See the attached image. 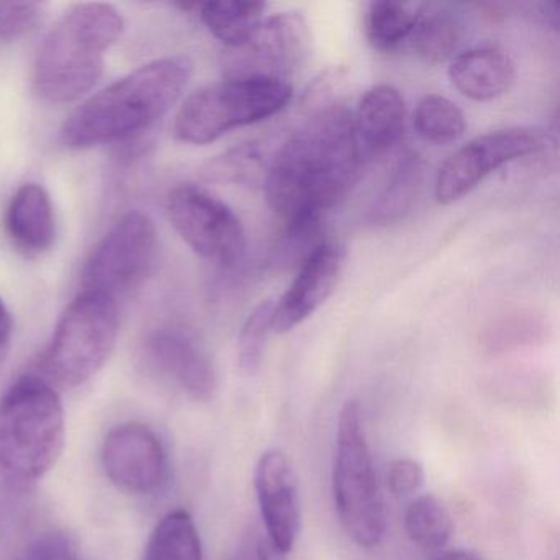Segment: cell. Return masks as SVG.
Wrapping results in <instances>:
<instances>
[{"label":"cell","mask_w":560,"mask_h":560,"mask_svg":"<svg viewBox=\"0 0 560 560\" xmlns=\"http://www.w3.org/2000/svg\"><path fill=\"white\" fill-rule=\"evenodd\" d=\"M363 156L352 114L332 106L307 119L265 170V199L287 225L320 224L355 185Z\"/></svg>","instance_id":"1"},{"label":"cell","mask_w":560,"mask_h":560,"mask_svg":"<svg viewBox=\"0 0 560 560\" xmlns=\"http://www.w3.org/2000/svg\"><path fill=\"white\" fill-rule=\"evenodd\" d=\"M192 63L170 57L137 68L84 101L63 124L68 149L84 150L129 139L172 110L191 80Z\"/></svg>","instance_id":"2"},{"label":"cell","mask_w":560,"mask_h":560,"mask_svg":"<svg viewBox=\"0 0 560 560\" xmlns=\"http://www.w3.org/2000/svg\"><path fill=\"white\" fill-rule=\"evenodd\" d=\"M126 22L114 5L83 2L68 9L47 32L34 65V84L48 103L81 100L101 80L106 55Z\"/></svg>","instance_id":"3"},{"label":"cell","mask_w":560,"mask_h":560,"mask_svg":"<svg viewBox=\"0 0 560 560\" xmlns=\"http://www.w3.org/2000/svg\"><path fill=\"white\" fill-rule=\"evenodd\" d=\"M65 447V409L57 389L21 376L0 398V468L19 481L48 474Z\"/></svg>","instance_id":"4"},{"label":"cell","mask_w":560,"mask_h":560,"mask_svg":"<svg viewBox=\"0 0 560 560\" xmlns=\"http://www.w3.org/2000/svg\"><path fill=\"white\" fill-rule=\"evenodd\" d=\"M332 493L350 539L362 549L380 546L386 533L385 504L363 429L362 409L353 399L342 406L337 422Z\"/></svg>","instance_id":"5"},{"label":"cell","mask_w":560,"mask_h":560,"mask_svg":"<svg viewBox=\"0 0 560 560\" xmlns=\"http://www.w3.org/2000/svg\"><path fill=\"white\" fill-rule=\"evenodd\" d=\"M119 310L114 298L83 291L65 310L42 359L51 386L77 388L90 382L109 360L119 337Z\"/></svg>","instance_id":"6"},{"label":"cell","mask_w":560,"mask_h":560,"mask_svg":"<svg viewBox=\"0 0 560 560\" xmlns=\"http://www.w3.org/2000/svg\"><path fill=\"white\" fill-rule=\"evenodd\" d=\"M287 81L228 78L196 91L179 109L175 133L182 142L208 145L238 127L277 116L290 104Z\"/></svg>","instance_id":"7"},{"label":"cell","mask_w":560,"mask_h":560,"mask_svg":"<svg viewBox=\"0 0 560 560\" xmlns=\"http://www.w3.org/2000/svg\"><path fill=\"white\" fill-rule=\"evenodd\" d=\"M159 252L155 224L143 212L122 215L91 250L83 268L84 291L116 300L139 287L152 270Z\"/></svg>","instance_id":"8"},{"label":"cell","mask_w":560,"mask_h":560,"mask_svg":"<svg viewBox=\"0 0 560 560\" xmlns=\"http://www.w3.org/2000/svg\"><path fill=\"white\" fill-rule=\"evenodd\" d=\"M166 215L179 237L202 260L231 268L244 257L245 232L235 212L199 186H176L166 198Z\"/></svg>","instance_id":"9"},{"label":"cell","mask_w":560,"mask_h":560,"mask_svg":"<svg viewBox=\"0 0 560 560\" xmlns=\"http://www.w3.org/2000/svg\"><path fill=\"white\" fill-rule=\"evenodd\" d=\"M546 145V136L529 127H513L477 137L458 149L439 170L435 199L439 205H454L501 166L536 155Z\"/></svg>","instance_id":"10"},{"label":"cell","mask_w":560,"mask_h":560,"mask_svg":"<svg viewBox=\"0 0 560 560\" xmlns=\"http://www.w3.org/2000/svg\"><path fill=\"white\" fill-rule=\"evenodd\" d=\"M311 34L303 15L294 12L264 19L241 47L225 54L228 78L287 81L310 55Z\"/></svg>","instance_id":"11"},{"label":"cell","mask_w":560,"mask_h":560,"mask_svg":"<svg viewBox=\"0 0 560 560\" xmlns=\"http://www.w3.org/2000/svg\"><path fill=\"white\" fill-rule=\"evenodd\" d=\"M103 467L119 490L140 497L159 491L168 470L159 435L140 422H126L107 434Z\"/></svg>","instance_id":"12"},{"label":"cell","mask_w":560,"mask_h":560,"mask_svg":"<svg viewBox=\"0 0 560 560\" xmlns=\"http://www.w3.org/2000/svg\"><path fill=\"white\" fill-rule=\"evenodd\" d=\"M267 542L287 557L296 544L301 527L296 475L280 448H268L258 458L254 475Z\"/></svg>","instance_id":"13"},{"label":"cell","mask_w":560,"mask_h":560,"mask_svg":"<svg viewBox=\"0 0 560 560\" xmlns=\"http://www.w3.org/2000/svg\"><path fill=\"white\" fill-rule=\"evenodd\" d=\"M143 359L155 375L172 382L196 401H209L218 386L214 363L188 334L172 327L152 330L143 342Z\"/></svg>","instance_id":"14"},{"label":"cell","mask_w":560,"mask_h":560,"mask_svg":"<svg viewBox=\"0 0 560 560\" xmlns=\"http://www.w3.org/2000/svg\"><path fill=\"white\" fill-rule=\"evenodd\" d=\"M343 270V250L323 241L298 268L293 283L273 307L271 330L287 334L313 316L336 291Z\"/></svg>","instance_id":"15"},{"label":"cell","mask_w":560,"mask_h":560,"mask_svg":"<svg viewBox=\"0 0 560 560\" xmlns=\"http://www.w3.org/2000/svg\"><path fill=\"white\" fill-rule=\"evenodd\" d=\"M352 122L363 159L389 152L405 130L406 106L401 93L389 84L372 88L360 100Z\"/></svg>","instance_id":"16"},{"label":"cell","mask_w":560,"mask_h":560,"mask_svg":"<svg viewBox=\"0 0 560 560\" xmlns=\"http://www.w3.org/2000/svg\"><path fill=\"white\" fill-rule=\"evenodd\" d=\"M5 229L14 247L27 257H38L54 247L57 219L44 186L27 183L18 189L9 205Z\"/></svg>","instance_id":"17"},{"label":"cell","mask_w":560,"mask_h":560,"mask_svg":"<svg viewBox=\"0 0 560 560\" xmlns=\"http://www.w3.org/2000/svg\"><path fill=\"white\" fill-rule=\"evenodd\" d=\"M516 71L504 51L497 48H474L452 60L448 80L462 96L488 103L503 96L513 86Z\"/></svg>","instance_id":"18"},{"label":"cell","mask_w":560,"mask_h":560,"mask_svg":"<svg viewBox=\"0 0 560 560\" xmlns=\"http://www.w3.org/2000/svg\"><path fill=\"white\" fill-rule=\"evenodd\" d=\"M422 163L415 153H406L389 173L388 182L383 186L378 199L370 209L373 224L386 225L405 218L421 191Z\"/></svg>","instance_id":"19"},{"label":"cell","mask_w":560,"mask_h":560,"mask_svg":"<svg viewBox=\"0 0 560 560\" xmlns=\"http://www.w3.org/2000/svg\"><path fill=\"white\" fill-rule=\"evenodd\" d=\"M421 15L419 5L372 2L366 11V38L375 50L392 54L411 42Z\"/></svg>","instance_id":"20"},{"label":"cell","mask_w":560,"mask_h":560,"mask_svg":"<svg viewBox=\"0 0 560 560\" xmlns=\"http://www.w3.org/2000/svg\"><path fill=\"white\" fill-rule=\"evenodd\" d=\"M143 560H202L201 537L191 514L172 511L150 534Z\"/></svg>","instance_id":"21"},{"label":"cell","mask_w":560,"mask_h":560,"mask_svg":"<svg viewBox=\"0 0 560 560\" xmlns=\"http://www.w3.org/2000/svg\"><path fill=\"white\" fill-rule=\"evenodd\" d=\"M264 2H208L198 4L202 24L219 42L232 48L241 47L264 21Z\"/></svg>","instance_id":"22"},{"label":"cell","mask_w":560,"mask_h":560,"mask_svg":"<svg viewBox=\"0 0 560 560\" xmlns=\"http://www.w3.org/2000/svg\"><path fill=\"white\" fill-rule=\"evenodd\" d=\"M405 530L409 540L421 549L439 550L451 540L454 523L438 497L421 494L406 510Z\"/></svg>","instance_id":"23"},{"label":"cell","mask_w":560,"mask_h":560,"mask_svg":"<svg viewBox=\"0 0 560 560\" xmlns=\"http://www.w3.org/2000/svg\"><path fill=\"white\" fill-rule=\"evenodd\" d=\"M412 122L424 142L438 147L457 142L467 129L460 107L439 94H429L419 101Z\"/></svg>","instance_id":"24"},{"label":"cell","mask_w":560,"mask_h":560,"mask_svg":"<svg viewBox=\"0 0 560 560\" xmlns=\"http://www.w3.org/2000/svg\"><path fill=\"white\" fill-rule=\"evenodd\" d=\"M411 47L422 61L429 65H441L451 60L458 44L457 22L448 14L422 11L418 27L412 34Z\"/></svg>","instance_id":"25"},{"label":"cell","mask_w":560,"mask_h":560,"mask_svg":"<svg viewBox=\"0 0 560 560\" xmlns=\"http://www.w3.org/2000/svg\"><path fill=\"white\" fill-rule=\"evenodd\" d=\"M275 304L264 301L258 304L245 320L238 337V365L244 373L254 375L260 369L267 347L268 334L271 330Z\"/></svg>","instance_id":"26"},{"label":"cell","mask_w":560,"mask_h":560,"mask_svg":"<svg viewBox=\"0 0 560 560\" xmlns=\"http://www.w3.org/2000/svg\"><path fill=\"white\" fill-rule=\"evenodd\" d=\"M44 9L42 2H0V40H18L34 31Z\"/></svg>","instance_id":"27"},{"label":"cell","mask_w":560,"mask_h":560,"mask_svg":"<svg viewBox=\"0 0 560 560\" xmlns=\"http://www.w3.org/2000/svg\"><path fill=\"white\" fill-rule=\"evenodd\" d=\"M258 155L250 145L231 150L224 156H218L208 166V178L215 182H247L252 176Z\"/></svg>","instance_id":"28"},{"label":"cell","mask_w":560,"mask_h":560,"mask_svg":"<svg viewBox=\"0 0 560 560\" xmlns=\"http://www.w3.org/2000/svg\"><path fill=\"white\" fill-rule=\"evenodd\" d=\"M22 560H80V556L77 544L68 534L50 530L28 544Z\"/></svg>","instance_id":"29"},{"label":"cell","mask_w":560,"mask_h":560,"mask_svg":"<svg viewBox=\"0 0 560 560\" xmlns=\"http://www.w3.org/2000/svg\"><path fill=\"white\" fill-rule=\"evenodd\" d=\"M424 483V468L412 458H396L388 470V487L396 497L416 493Z\"/></svg>","instance_id":"30"},{"label":"cell","mask_w":560,"mask_h":560,"mask_svg":"<svg viewBox=\"0 0 560 560\" xmlns=\"http://www.w3.org/2000/svg\"><path fill=\"white\" fill-rule=\"evenodd\" d=\"M12 330H14V323H12L11 313L5 307L4 301L0 300V363H4L8 357Z\"/></svg>","instance_id":"31"},{"label":"cell","mask_w":560,"mask_h":560,"mask_svg":"<svg viewBox=\"0 0 560 560\" xmlns=\"http://www.w3.org/2000/svg\"><path fill=\"white\" fill-rule=\"evenodd\" d=\"M438 560H485L480 553L474 552V550L468 549H454L447 550V552L442 553Z\"/></svg>","instance_id":"32"},{"label":"cell","mask_w":560,"mask_h":560,"mask_svg":"<svg viewBox=\"0 0 560 560\" xmlns=\"http://www.w3.org/2000/svg\"><path fill=\"white\" fill-rule=\"evenodd\" d=\"M258 550H260L261 560H284V556H280L277 550L271 549V546L267 540H260V544H258Z\"/></svg>","instance_id":"33"},{"label":"cell","mask_w":560,"mask_h":560,"mask_svg":"<svg viewBox=\"0 0 560 560\" xmlns=\"http://www.w3.org/2000/svg\"><path fill=\"white\" fill-rule=\"evenodd\" d=\"M258 544H260V539L255 540L254 547H247V549L242 550L235 560H261L260 550H258Z\"/></svg>","instance_id":"34"},{"label":"cell","mask_w":560,"mask_h":560,"mask_svg":"<svg viewBox=\"0 0 560 560\" xmlns=\"http://www.w3.org/2000/svg\"><path fill=\"white\" fill-rule=\"evenodd\" d=\"M0 366H2V363H0Z\"/></svg>","instance_id":"35"}]
</instances>
